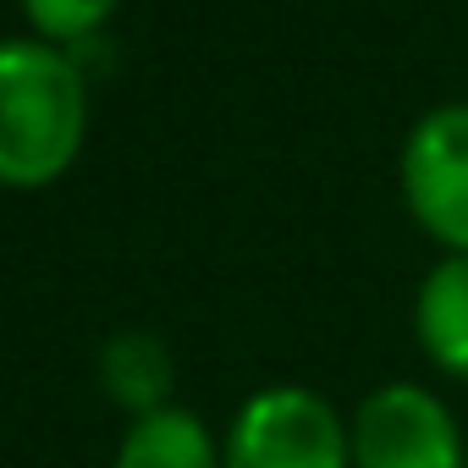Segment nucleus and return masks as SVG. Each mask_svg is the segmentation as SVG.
<instances>
[{
  "label": "nucleus",
  "instance_id": "obj_1",
  "mask_svg": "<svg viewBox=\"0 0 468 468\" xmlns=\"http://www.w3.org/2000/svg\"><path fill=\"white\" fill-rule=\"evenodd\" d=\"M89 144V78L72 50L0 39V187H50Z\"/></svg>",
  "mask_w": 468,
  "mask_h": 468
},
{
  "label": "nucleus",
  "instance_id": "obj_4",
  "mask_svg": "<svg viewBox=\"0 0 468 468\" xmlns=\"http://www.w3.org/2000/svg\"><path fill=\"white\" fill-rule=\"evenodd\" d=\"M397 187L430 243L468 254V100H446L408 127Z\"/></svg>",
  "mask_w": 468,
  "mask_h": 468
},
{
  "label": "nucleus",
  "instance_id": "obj_8",
  "mask_svg": "<svg viewBox=\"0 0 468 468\" xmlns=\"http://www.w3.org/2000/svg\"><path fill=\"white\" fill-rule=\"evenodd\" d=\"M17 6H23V17H28L34 39L72 50V45L94 39V34L116 17L122 0H17Z\"/></svg>",
  "mask_w": 468,
  "mask_h": 468
},
{
  "label": "nucleus",
  "instance_id": "obj_5",
  "mask_svg": "<svg viewBox=\"0 0 468 468\" xmlns=\"http://www.w3.org/2000/svg\"><path fill=\"white\" fill-rule=\"evenodd\" d=\"M94 380H100L105 402H116L127 419H144V413H160L176 402V353L165 336L133 325V331H116L100 342Z\"/></svg>",
  "mask_w": 468,
  "mask_h": 468
},
{
  "label": "nucleus",
  "instance_id": "obj_3",
  "mask_svg": "<svg viewBox=\"0 0 468 468\" xmlns=\"http://www.w3.org/2000/svg\"><path fill=\"white\" fill-rule=\"evenodd\" d=\"M353 468H468L463 419L419 380H386L347 413Z\"/></svg>",
  "mask_w": 468,
  "mask_h": 468
},
{
  "label": "nucleus",
  "instance_id": "obj_6",
  "mask_svg": "<svg viewBox=\"0 0 468 468\" xmlns=\"http://www.w3.org/2000/svg\"><path fill=\"white\" fill-rule=\"evenodd\" d=\"M413 336L446 380H468V254H441L413 298Z\"/></svg>",
  "mask_w": 468,
  "mask_h": 468
},
{
  "label": "nucleus",
  "instance_id": "obj_7",
  "mask_svg": "<svg viewBox=\"0 0 468 468\" xmlns=\"http://www.w3.org/2000/svg\"><path fill=\"white\" fill-rule=\"evenodd\" d=\"M111 468H220V435L182 402L127 419Z\"/></svg>",
  "mask_w": 468,
  "mask_h": 468
},
{
  "label": "nucleus",
  "instance_id": "obj_2",
  "mask_svg": "<svg viewBox=\"0 0 468 468\" xmlns=\"http://www.w3.org/2000/svg\"><path fill=\"white\" fill-rule=\"evenodd\" d=\"M220 468H353V435L325 391L276 380L231 413Z\"/></svg>",
  "mask_w": 468,
  "mask_h": 468
}]
</instances>
